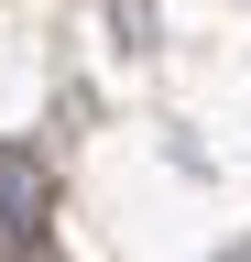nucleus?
<instances>
[{
  "instance_id": "1",
  "label": "nucleus",
  "mask_w": 251,
  "mask_h": 262,
  "mask_svg": "<svg viewBox=\"0 0 251 262\" xmlns=\"http://www.w3.org/2000/svg\"><path fill=\"white\" fill-rule=\"evenodd\" d=\"M44 219H55V175H44L22 142H0V251L33 262V251H44Z\"/></svg>"
}]
</instances>
